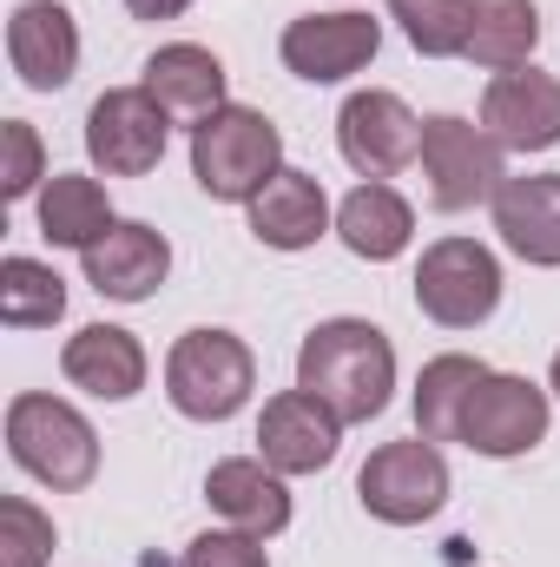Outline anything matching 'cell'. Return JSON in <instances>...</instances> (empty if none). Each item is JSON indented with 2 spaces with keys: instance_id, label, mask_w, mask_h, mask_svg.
<instances>
[{
  "instance_id": "cell-31",
  "label": "cell",
  "mask_w": 560,
  "mask_h": 567,
  "mask_svg": "<svg viewBox=\"0 0 560 567\" xmlns=\"http://www.w3.org/2000/svg\"><path fill=\"white\" fill-rule=\"evenodd\" d=\"M548 390L560 396V350H554V370H548Z\"/></svg>"
},
{
  "instance_id": "cell-4",
  "label": "cell",
  "mask_w": 560,
  "mask_h": 567,
  "mask_svg": "<svg viewBox=\"0 0 560 567\" xmlns=\"http://www.w3.org/2000/svg\"><path fill=\"white\" fill-rule=\"evenodd\" d=\"M258 390V357L231 330H185L165 357V396L191 423H231Z\"/></svg>"
},
{
  "instance_id": "cell-30",
  "label": "cell",
  "mask_w": 560,
  "mask_h": 567,
  "mask_svg": "<svg viewBox=\"0 0 560 567\" xmlns=\"http://www.w3.org/2000/svg\"><path fill=\"white\" fill-rule=\"evenodd\" d=\"M185 7H191V0H126V13H133V20H178Z\"/></svg>"
},
{
  "instance_id": "cell-25",
  "label": "cell",
  "mask_w": 560,
  "mask_h": 567,
  "mask_svg": "<svg viewBox=\"0 0 560 567\" xmlns=\"http://www.w3.org/2000/svg\"><path fill=\"white\" fill-rule=\"evenodd\" d=\"M66 317V284L40 258H7L0 265V323L7 330H46Z\"/></svg>"
},
{
  "instance_id": "cell-6",
  "label": "cell",
  "mask_w": 560,
  "mask_h": 567,
  "mask_svg": "<svg viewBox=\"0 0 560 567\" xmlns=\"http://www.w3.org/2000/svg\"><path fill=\"white\" fill-rule=\"evenodd\" d=\"M422 178H428V205L435 212H468V205H488L508 178V152L488 140V126H468L455 113H435L422 120Z\"/></svg>"
},
{
  "instance_id": "cell-7",
  "label": "cell",
  "mask_w": 560,
  "mask_h": 567,
  "mask_svg": "<svg viewBox=\"0 0 560 567\" xmlns=\"http://www.w3.org/2000/svg\"><path fill=\"white\" fill-rule=\"evenodd\" d=\"M356 502L376 522H390V528H416L428 515H442V502H448V462H442V449L422 442V435L383 442L356 468Z\"/></svg>"
},
{
  "instance_id": "cell-24",
  "label": "cell",
  "mask_w": 560,
  "mask_h": 567,
  "mask_svg": "<svg viewBox=\"0 0 560 567\" xmlns=\"http://www.w3.org/2000/svg\"><path fill=\"white\" fill-rule=\"evenodd\" d=\"M481 377H488V363L462 357V350L422 363V383H416V435L422 442H462V410H468V396H475Z\"/></svg>"
},
{
  "instance_id": "cell-22",
  "label": "cell",
  "mask_w": 560,
  "mask_h": 567,
  "mask_svg": "<svg viewBox=\"0 0 560 567\" xmlns=\"http://www.w3.org/2000/svg\"><path fill=\"white\" fill-rule=\"evenodd\" d=\"M113 198L100 178L86 172H53L40 185V238L46 245H66V251H93L106 231H113Z\"/></svg>"
},
{
  "instance_id": "cell-20",
  "label": "cell",
  "mask_w": 560,
  "mask_h": 567,
  "mask_svg": "<svg viewBox=\"0 0 560 567\" xmlns=\"http://www.w3.org/2000/svg\"><path fill=\"white\" fill-rule=\"evenodd\" d=\"M336 238H343L363 265H390V258L409 251L416 212H409V198H403L390 178H363V185L336 205Z\"/></svg>"
},
{
  "instance_id": "cell-13",
  "label": "cell",
  "mask_w": 560,
  "mask_h": 567,
  "mask_svg": "<svg viewBox=\"0 0 560 567\" xmlns=\"http://www.w3.org/2000/svg\"><path fill=\"white\" fill-rule=\"evenodd\" d=\"M336 442H343V416L330 403H317L310 390H283L258 416V455L278 475H317V468H330Z\"/></svg>"
},
{
  "instance_id": "cell-18",
  "label": "cell",
  "mask_w": 560,
  "mask_h": 567,
  "mask_svg": "<svg viewBox=\"0 0 560 567\" xmlns=\"http://www.w3.org/2000/svg\"><path fill=\"white\" fill-rule=\"evenodd\" d=\"M60 370H66L73 390H86V396H100V403H133L145 390V370H152V363H145V343L133 330H120V323H86V330L66 337Z\"/></svg>"
},
{
  "instance_id": "cell-15",
  "label": "cell",
  "mask_w": 560,
  "mask_h": 567,
  "mask_svg": "<svg viewBox=\"0 0 560 567\" xmlns=\"http://www.w3.org/2000/svg\"><path fill=\"white\" fill-rule=\"evenodd\" d=\"M7 60L20 73V86L33 93H60L80 73V27L60 0H20L7 20Z\"/></svg>"
},
{
  "instance_id": "cell-11",
  "label": "cell",
  "mask_w": 560,
  "mask_h": 567,
  "mask_svg": "<svg viewBox=\"0 0 560 567\" xmlns=\"http://www.w3.org/2000/svg\"><path fill=\"white\" fill-rule=\"evenodd\" d=\"M376 47H383V27L370 20V13H303V20H290L278 40L283 66L297 73V80H310V86H336V80H350V73H363L370 60H376Z\"/></svg>"
},
{
  "instance_id": "cell-10",
  "label": "cell",
  "mask_w": 560,
  "mask_h": 567,
  "mask_svg": "<svg viewBox=\"0 0 560 567\" xmlns=\"http://www.w3.org/2000/svg\"><path fill=\"white\" fill-rule=\"evenodd\" d=\"M336 152H343L350 172H363V178H396L403 165H416L422 120L390 93V86L350 93L343 113H336Z\"/></svg>"
},
{
  "instance_id": "cell-26",
  "label": "cell",
  "mask_w": 560,
  "mask_h": 567,
  "mask_svg": "<svg viewBox=\"0 0 560 567\" xmlns=\"http://www.w3.org/2000/svg\"><path fill=\"white\" fill-rule=\"evenodd\" d=\"M468 7L475 0H390V20L422 60H462L468 47Z\"/></svg>"
},
{
  "instance_id": "cell-1",
  "label": "cell",
  "mask_w": 560,
  "mask_h": 567,
  "mask_svg": "<svg viewBox=\"0 0 560 567\" xmlns=\"http://www.w3.org/2000/svg\"><path fill=\"white\" fill-rule=\"evenodd\" d=\"M297 390L330 403L343 423H376L396 390V343L370 317H330L297 350Z\"/></svg>"
},
{
  "instance_id": "cell-17",
  "label": "cell",
  "mask_w": 560,
  "mask_h": 567,
  "mask_svg": "<svg viewBox=\"0 0 560 567\" xmlns=\"http://www.w3.org/2000/svg\"><path fill=\"white\" fill-rule=\"evenodd\" d=\"M80 265H86V284L100 290V297H113V303H145L165 271H172V245H165V231H152L139 218H120L93 251H80Z\"/></svg>"
},
{
  "instance_id": "cell-16",
  "label": "cell",
  "mask_w": 560,
  "mask_h": 567,
  "mask_svg": "<svg viewBox=\"0 0 560 567\" xmlns=\"http://www.w3.org/2000/svg\"><path fill=\"white\" fill-rule=\"evenodd\" d=\"M501 245L535 265L560 271V172H528V178H501V192L488 198Z\"/></svg>"
},
{
  "instance_id": "cell-21",
  "label": "cell",
  "mask_w": 560,
  "mask_h": 567,
  "mask_svg": "<svg viewBox=\"0 0 560 567\" xmlns=\"http://www.w3.org/2000/svg\"><path fill=\"white\" fill-rule=\"evenodd\" d=\"M323 231H330V198L297 165H283L278 178L251 198V238L271 245V251H310Z\"/></svg>"
},
{
  "instance_id": "cell-3",
  "label": "cell",
  "mask_w": 560,
  "mask_h": 567,
  "mask_svg": "<svg viewBox=\"0 0 560 567\" xmlns=\"http://www.w3.org/2000/svg\"><path fill=\"white\" fill-rule=\"evenodd\" d=\"M7 455L33 482H46L53 495H80L100 475V435H93V423L73 403L40 396V390L7 403Z\"/></svg>"
},
{
  "instance_id": "cell-29",
  "label": "cell",
  "mask_w": 560,
  "mask_h": 567,
  "mask_svg": "<svg viewBox=\"0 0 560 567\" xmlns=\"http://www.w3.org/2000/svg\"><path fill=\"white\" fill-rule=\"evenodd\" d=\"M178 567H271V555H265V542H258V535H238V528H205V535L178 555Z\"/></svg>"
},
{
  "instance_id": "cell-28",
  "label": "cell",
  "mask_w": 560,
  "mask_h": 567,
  "mask_svg": "<svg viewBox=\"0 0 560 567\" xmlns=\"http://www.w3.org/2000/svg\"><path fill=\"white\" fill-rule=\"evenodd\" d=\"M7 140V165H0V198H27L40 178H46V152H40V133L27 120H7L0 126Z\"/></svg>"
},
{
  "instance_id": "cell-8",
  "label": "cell",
  "mask_w": 560,
  "mask_h": 567,
  "mask_svg": "<svg viewBox=\"0 0 560 567\" xmlns=\"http://www.w3.org/2000/svg\"><path fill=\"white\" fill-rule=\"evenodd\" d=\"M548 390L528 383V377H508V370H488L462 410V449L488 455V462H515L528 455L535 442H548Z\"/></svg>"
},
{
  "instance_id": "cell-9",
  "label": "cell",
  "mask_w": 560,
  "mask_h": 567,
  "mask_svg": "<svg viewBox=\"0 0 560 567\" xmlns=\"http://www.w3.org/2000/svg\"><path fill=\"white\" fill-rule=\"evenodd\" d=\"M165 140H172V113L145 86H113L86 113V158L106 178H145L165 158Z\"/></svg>"
},
{
  "instance_id": "cell-19",
  "label": "cell",
  "mask_w": 560,
  "mask_h": 567,
  "mask_svg": "<svg viewBox=\"0 0 560 567\" xmlns=\"http://www.w3.org/2000/svg\"><path fill=\"white\" fill-rule=\"evenodd\" d=\"M145 93L172 113V120H211L218 106H231L225 100V60L211 53V47H198V40H172V47H158L152 60H145Z\"/></svg>"
},
{
  "instance_id": "cell-2",
  "label": "cell",
  "mask_w": 560,
  "mask_h": 567,
  "mask_svg": "<svg viewBox=\"0 0 560 567\" xmlns=\"http://www.w3.org/2000/svg\"><path fill=\"white\" fill-rule=\"evenodd\" d=\"M283 172V133L258 106H218L191 126V178L218 205H251Z\"/></svg>"
},
{
  "instance_id": "cell-5",
  "label": "cell",
  "mask_w": 560,
  "mask_h": 567,
  "mask_svg": "<svg viewBox=\"0 0 560 567\" xmlns=\"http://www.w3.org/2000/svg\"><path fill=\"white\" fill-rule=\"evenodd\" d=\"M416 310L442 330H475L501 310V265L475 238H435L416 265Z\"/></svg>"
},
{
  "instance_id": "cell-12",
  "label": "cell",
  "mask_w": 560,
  "mask_h": 567,
  "mask_svg": "<svg viewBox=\"0 0 560 567\" xmlns=\"http://www.w3.org/2000/svg\"><path fill=\"white\" fill-rule=\"evenodd\" d=\"M481 126L501 152H548L560 145V80L541 66H508L481 93Z\"/></svg>"
},
{
  "instance_id": "cell-14",
  "label": "cell",
  "mask_w": 560,
  "mask_h": 567,
  "mask_svg": "<svg viewBox=\"0 0 560 567\" xmlns=\"http://www.w3.org/2000/svg\"><path fill=\"white\" fill-rule=\"evenodd\" d=\"M205 502H211V515L225 528L258 535V542H278L283 528H290V488H283V475L265 455H225V462H211Z\"/></svg>"
},
{
  "instance_id": "cell-23",
  "label": "cell",
  "mask_w": 560,
  "mask_h": 567,
  "mask_svg": "<svg viewBox=\"0 0 560 567\" xmlns=\"http://www.w3.org/2000/svg\"><path fill=\"white\" fill-rule=\"evenodd\" d=\"M535 47H541V13H535V0H475V7H468V47H462L468 66L508 73V66H528Z\"/></svg>"
},
{
  "instance_id": "cell-27",
  "label": "cell",
  "mask_w": 560,
  "mask_h": 567,
  "mask_svg": "<svg viewBox=\"0 0 560 567\" xmlns=\"http://www.w3.org/2000/svg\"><path fill=\"white\" fill-rule=\"evenodd\" d=\"M46 555H53V522L33 502L7 495L0 502V567H46Z\"/></svg>"
}]
</instances>
